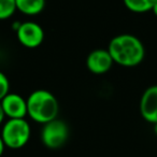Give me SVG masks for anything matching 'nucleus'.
<instances>
[{
  "label": "nucleus",
  "instance_id": "obj_14",
  "mask_svg": "<svg viewBox=\"0 0 157 157\" xmlns=\"http://www.w3.org/2000/svg\"><path fill=\"white\" fill-rule=\"evenodd\" d=\"M5 117H6L5 111H3V109H2V105H1V103H0V125L2 124L3 120H5Z\"/></svg>",
  "mask_w": 157,
  "mask_h": 157
},
{
  "label": "nucleus",
  "instance_id": "obj_15",
  "mask_svg": "<svg viewBox=\"0 0 157 157\" xmlns=\"http://www.w3.org/2000/svg\"><path fill=\"white\" fill-rule=\"evenodd\" d=\"M152 12L154 13V15L157 17V1L155 2V5H154V7H153V9H152Z\"/></svg>",
  "mask_w": 157,
  "mask_h": 157
},
{
  "label": "nucleus",
  "instance_id": "obj_7",
  "mask_svg": "<svg viewBox=\"0 0 157 157\" xmlns=\"http://www.w3.org/2000/svg\"><path fill=\"white\" fill-rule=\"evenodd\" d=\"M113 63L114 61L109 51L102 48L90 52L86 59V66L88 70L95 74H103L108 72L112 68Z\"/></svg>",
  "mask_w": 157,
  "mask_h": 157
},
{
  "label": "nucleus",
  "instance_id": "obj_6",
  "mask_svg": "<svg viewBox=\"0 0 157 157\" xmlns=\"http://www.w3.org/2000/svg\"><path fill=\"white\" fill-rule=\"evenodd\" d=\"M141 116L151 124L157 123V85L147 87L140 99Z\"/></svg>",
  "mask_w": 157,
  "mask_h": 157
},
{
  "label": "nucleus",
  "instance_id": "obj_2",
  "mask_svg": "<svg viewBox=\"0 0 157 157\" xmlns=\"http://www.w3.org/2000/svg\"><path fill=\"white\" fill-rule=\"evenodd\" d=\"M27 100V115L31 120L40 124H46L57 118L59 112V103L56 97L45 90H37L33 92Z\"/></svg>",
  "mask_w": 157,
  "mask_h": 157
},
{
  "label": "nucleus",
  "instance_id": "obj_12",
  "mask_svg": "<svg viewBox=\"0 0 157 157\" xmlns=\"http://www.w3.org/2000/svg\"><path fill=\"white\" fill-rule=\"evenodd\" d=\"M10 90V82L8 80V78L6 76V74L3 72L0 71V101L2 100Z\"/></svg>",
  "mask_w": 157,
  "mask_h": 157
},
{
  "label": "nucleus",
  "instance_id": "obj_13",
  "mask_svg": "<svg viewBox=\"0 0 157 157\" xmlns=\"http://www.w3.org/2000/svg\"><path fill=\"white\" fill-rule=\"evenodd\" d=\"M6 147H7V146H6V144H5V142H3L2 138H1V136H0V157L2 156V154H3V152H5V148Z\"/></svg>",
  "mask_w": 157,
  "mask_h": 157
},
{
  "label": "nucleus",
  "instance_id": "obj_11",
  "mask_svg": "<svg viewBox=\"0 0 157 157\" xmlns=\"http://www.w3.org/2000/svg\"><path fill=\"white\" fill-rule=\"evenodd\" d=\"M16 10L15 0H0V21L10 18Z\"/></svg>",
  "mask_w": 157,
  "mask_h": 157
},
{
  "label": "nucleus",
  "instance_id": "obj_3",
  "mask_svg": "<svg viewBox=\"0 0 157 157\" xmlns=\"http://www.w3.org/2000/svg\"><path fill=\"white\" fill-rule=\"evenodd\" d=\"M30 132V126L25 118H9L3 125L0 136L7 147L18 150L28 143Z\"/></svg>",
  "mask_w": 157,
  "mask_h": 157
},
{
  "label": "nucleus",
  "instance_id": "obj_16",
  "mask_svg": "<svg viewBox=\"0 0 157 157\" xmlns=\"http://www.w3.org/2000/svg\"><path fill=\"white\" fill-rule=\"evenodd\" d=\"M154 132H155V135L157 136V123L154 124Z\"/></svg>",
  "mask_w": 157,
  "mask_h": 157
},
{
  "label": "nucleus",
  "instance_id": "obj_8",
  "mask_svg": "<svg viewBox=\"0 0 157 157\" xmlns=\"http://www.w3.org/2000/svg\"><path fill=\"white\" fill-rule=\"evenodd\" d=\"M6 116L9 118H25L27 115V100L21 95L9 93L0 101Z\"/></svg>",
  "mask_w": 157,
  "mask_h": 157
},
{
  "label": "nucleus",
  "instance_id": "obj_1",
  "mask_svg": "<svg viewBox=\"0 0 157 157\" xmlns=\"http://www.w3.org/2000/svg\"><path fill=\"white\" fill-rule=\"evenodd\" d=\"M115 63L123 67H136L143 61L145 48L139 38L130 33H122L110 41L108 46Z\"/></svg>",
  "mask_w": 157,
  "mask_h": 157
},
{
  "label": "nucleus",
  "instance_id": "obj_10",
  "mask_svg": "<svg viewBox=\"0 0 157 157\" xmlns=\"http://www.w3.org/2000/svg\"><path fill=\"white\" fill-rule=\"evenodd\" d=\"M124 5L129 11L133 13H145L152 11L157 0H123Z\"/></svg>",
  "mask_w": 157,
  "mask_h": 157
},
{
  "label": "nucleus",
  "instance_id": "obj_5",
  "mask_svg": "<svg viewBox=\"0 0 157 157\" xmlns=\"http://www.w3.org/2000/svg\"><path fill=\"white\" fill-rule=\"evenodd\" d=\"M17 39L22 45L28 48H36L44 40V31L39 24L35 22H24L17 28Z\"/></svg>",
  "mask_w": 157,
  "mask_h": 157
},
{
  "label": "nucleus",
  "instance_id": "obj_9",
  "mask_svg": "<svg viewBox=\"0 0 157 157\" xmlns=\"http://www.w3.org/2000/svg\"><path fill=\"white\" fill-rule=\"evenodd\" d=\"M16 9L26 15H37L43 11L45 0H15Z\"/></svg>",
  "mask_w": 157,
  "mask_h": 157
},
{
  "label": "nucleus",
  "instance_id": "obj_4",
  "mask_svg": "<svg viewBox=\"0 0 157 157\" xmlns=\"http://www.w3.org/2000/svg\"><path fill=\"white\" fill-rule=\"evenodd\" d=\"M69 138V128L63 121L55 118L43 125L41 130V141L48 148H60Z\"/></svg>",
  "mask_w": 157,
  "mask_h": 157
}]
</instances>
